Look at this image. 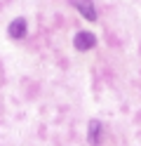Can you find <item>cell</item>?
I'll return each mask as SVG.
<instances>
[{
  "label": "cell",
  "instance_id": "cell-1",
  "mask_svg": "<svg viewBox=\"0 0 141 146\" xmlns=\"http://www.w3.org/2000/svg\"><path fill=\"white\" fill-rule=\"evenodd\" d=\"M73 47L78 50V52H85V50L97 47V35H94L92 31H80V33H75V38H73Z\"/></svg>",
  "mask_w": 141,
  "mask_h": 146
},
{
  "label": "cell",
  "instance_id": "cell-2",
  "mask_svg": "<svg viewBox=\"0 0 141 146\" xmlns=\"http://www.w3.org/2000/svg\"><path fill=\"white\" fill-rule=\"evenodd\" d=\"M7 33H9V38L21 40L24 35H26V19H24V17H17L14 21H9V26H7Z\"/></svg>",
  "mask_w": 141,
  "mask_h": 146
},
{
  "label": "cell",
  "instance_id": "cell-3",
  "mask_svg": "<svg viewBox=\"0 0 141 146\" xmlns=\"http://www.w3.org/2000/svg\"><path fill=\"white\" fill-rule=\"evenodd\" d=\"M75 7H78V12H80L87 21H97V7H94L92 0H78Z\"/></svg>",
  "mask_w": 141,
  "mask_h": 146
},
{
  "label": "cell",
  "instance_id": "cell-4",
  "mask_svg": "<svg viewBox=\"0 0 141 146\" xmlns=\"http://www.w3.org/2000/svg\"><path fill=\"white\" fill-rule=\"evenodd\" d=\"M99 137H101V123L99 120H89V132H87L89 146H99Z\"/></svg>",
  "mask_w": 141,
  "mask_h": 146
}]
</instances>
